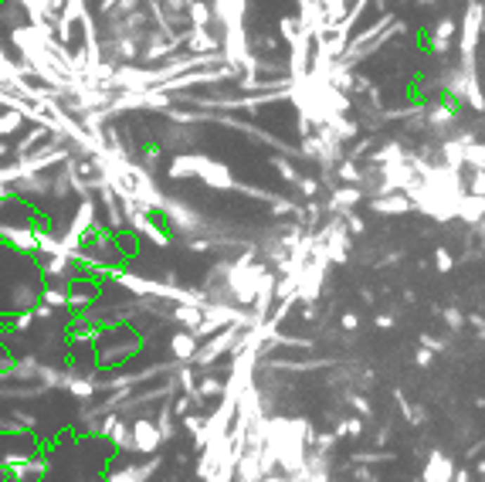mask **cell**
<instances>
[{
    "label": "cell",
    "mask_w": 485,
    "mask_h": 482,
    "mask_svg": "<svg viewBox=\"0 0 485 482\" xmlns=\"http://www.w3.org/2000/svg\"><path fill=\"white\" fill-rule=\"evenodd\" d=\"M410 44H414L418 55H438V34H434L427 24H421V27L410 34Z\"/></svg>",
    "instance_id": "3957f363"
},
{
    "label": "cell",
    "mask_w": 485,
    "mask_h": 482,
    "mask_svg": "<svg viewBox=\"0 0 485 482\" xmlns=\"http://www.w3.org/2000/svg\"><path fill=\"white\" fill-rule=\"evenodd\" d=\"M143 153H146V160H156L160 156V143L156 139H143Z\"/></svg>",
    "instance_id": "277c9868"
},
{
    "label": "cell",
    "mask_w": 485,
    "mask_h": 482,
    "mask_svg": "<svg viewBox=\"0 0 485 482\" xmlns=\"http://www.w3.org/2000/svg\"><path fill=\"white\" fill-rule=\"evenodd\" d=\"M427 106H434V119H458V116H465V96H462L458 89H451V85L434 89Z\"/></svg>",
    "instance_id": "6da1fadb"
},
{
    "label": "cell",
    "mask_w": 485,
    "mask_h": 482,
    "mask_svg": "<svg viewBox=\"0 0 485 482\" xmlns=\"http://www.w3.org/2000/svg\"><path fill=\"white\" fill-rule=\"evenodd\" d=\"M431 92H434V85L427 82V75H421V72H414V75L408 78V85H404V99H408L410 106H427L431 102Z\"/></svg>",
    "instance_id": "7a4b0ae2"
}]
</instances>
